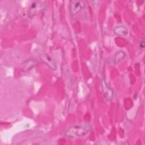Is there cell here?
Returning a JSON list of instances; mask_svg holds the SVG:
<instances>
[{
	"label": "cell",
	"mask_w": 145,
	"mask_h": 145,
	"mask_svg": "<svg viewBox=\"0 0 145 145\" xmlns=\"http://www.w3.org/2000/svg\"><path fill=\"white\" fill-rule=\"evenodd\" d=\"M37 65V62H36L33 59H28L25 61H24L22 65H21V68L23 71H26L31 70L35 66H36Z\"/></svg>",
	"instance_id": "cell-5"
},
{
	"label": "cell",
	"mask_w": 145,
	"mask_h": 145,
	"mask_svg": "<svg viewBox=\"0 0 145 145\" xmlns=\"http://www.w3.org/2000/svg\"><path fill=\"white\" fill-rule=\"evenodd\" d=\"M91 129L89 124H79L71 126L65 131V135L70 138L80 137L86 135Z\"/></svg>",
	"instance_id": "cell-1"
},
{
	"label": "cell",
	"mask_w": 145,
	"mask_h": 145,
	"mask_svg": "<svg viewBox=\"0 0 145 145\" xmlns=\"http://www.w3.org/2000/svg\"><path fill=\"white\" fill-rule=\"evenodd\" d=\"M125 57V53L122 50L117 51L114 57V62L115 63H118L121 61H122Z\"/></svg>",
	"instance_id": "cell-7"
},
{
	"label": "cell",
	"mask_w": 145,
	"mask_h": 145,
	"mask_svg": "<svg viewBox=\"0 0 145 145\" xmlns=\"http://www.w3.org/2000/svg\"><path fill=\"white\" fill-rule=\"evenodd\" d=\"M101 86L104 98L108 101H111L114 96L113 91L108 86L104 79H103L101 82Z\"/></svg>",
	"instance_id": "cell-3"
},
{
	"label": "cell",
	"mask_w": 145,
	"mask_h": 145,
	"mask_svg": "<svg viewBox=\"0 0 145 145\" xmlns=\"http://www.w3.org/2000/svg\"><path fill=\"white\" fill-rule=\"evenodd\" d=\"M86 6L85 3L81 1H75L72 2L70 6V11L72 15L78 14Z\"/></svg>",
	"instance_id": "cell-4"
},
{
	"label": "cell",
	"mask_w": 145,
	"mask_h": 145,
	"mask_svg": "<svg viewBox=\"0 0 145 145\" xmlns=\"http://www.w3.org/2000/svg\"><path fill=\"white\" fill-rule=\"evenodd\" d=\"M44 8L43 2L41 1H34L32 2L29 7L28 10V16L29 17H33L39 12H40Z\"/></svg>",
	"instance_id": "cell-2"
},
{
	"label": "cell",
	"mask_w": 145,
	"mask_h": 145,
	"mask_svg": "<svg viewBox=\"0 0 145 145\" xmlns=\"http://www.w3.org/2000/svg\"><path fill=\"white\" fill-rule=\"evenodd\" d=\"M139 46H140V49H143V48H144V39H143L140 41Z\"/></svg>",
	"instance_id": "cell-8"
},
{
	"label": "cell",
	"mask_w": 145,
	"mask_h": 145,
	"mask_svg": "<svg viewBox=\"0 0 145 145\" xmlns=\"http://www.w3.org/2000/svg\"><path fill=\"white\" fill-rule=\"evenodd\" d=\"M114 32L118 36H126L128 33L127 29L125 27L122 25H120L116 27L114 29Z\"/></svg>",
	"instance_id": "cell-6"
}]
</instances>
